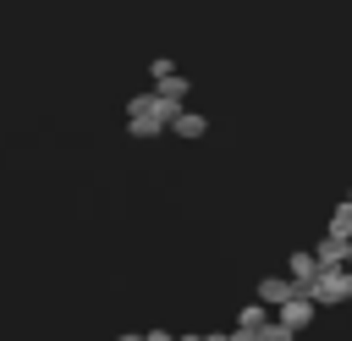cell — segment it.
I'll return each instance as SVG.
<instances>
[{"mask_svg": "<svg viewBox=\"0 0 352 341\" xmlns=\"http://www.w3.org/2000/svg\"><path fill=\"white\" fill-rule=\"evenodd\" d=\"M182 104H170V99H160V94H138L132 104H126V132L138 138V143H148V138H160V132H170V116H176Z\"/></svg>", "mask_w": 352, "mask_h": 341, "instance_id": "cell-1", "label": "cell"}, {"mask_svg": "<svg viewBox=\"0 0 352 341\" xmlns=\"http://www.w3.org/2000/svg\"><path fill=\"white\" fill-rule=\"evenodd\" d=\"M308 297H314L319 308H341V302H352V270H346V264L319 270V275L308 280Z\"/></svg>", "mask_w": 352, "mask_h": 341, "instance_id": "cell-2", "label": "cell"}, {"mask_svg": "<svg viewBox=\"0 0 352 341\" xmlns=\"http://www.w3.org/2000/svg\"><path fill=\"white\" fill-rule=\"evenodd\" d=\"M314 314H319V302H314L308 292H292V297H286L270 319H275V324H286V330L297 336V330H308V324H314Z\"/></svg>", "mask_w": 352, "mask_h": 341, "instance_id": "cell-3", "label": "cell"}, {"mask_svg": "<svg viewBox=\"0 0 352 341\" xmlns=\"http://www.w3.org/2000/svg\"><path fill=\"white\" fill-rule=\"evenodd\" d=\"M314 258H319V270H336V264H346V236L324 231V236H319V248H314Z\"/></svg>", "mask_w": 352, "mask_h": 341, "instance_id": "cell-4", "label": "cell"}, {"mask_svg": "<svg viewBox=\"0 0 352 341\" xmlns=\"http://www.w3.org/2000/svg\"><path fill=\"white\" fill-rule=\"evenodd\" d=\"M314 275H319V258H314V253H292V258H286V280H292L297 292H308Z\"/></svg>", "mask_w": 352, "mask_h": 341, "instance_id": "cell-5", "label": "cell"}, {"mask_svg": "<svg viewBox=\"0 0 352 341\" xmlns=\"http://www.w3.org/2000/svg\"><path fill=\"white\" fill-rule=\"evenodd\" d=\"M170 132H176V138H187V143H198V138L209 132V121H204L198 110H176V116H170Z\"/></svg>", "mask_w": 352, "mask_h": 341, "instance_id": "cell-6", "label": "cell"}, {"mask_svg": "<svg viewBox=\"0 0 352 341\" xmlns=\"http://www.w3.org/2000/svg\"><path fill=\"white\" fill-rule=\"evenodd\" d=\"M292 292H297V286H292L286 275H264V280H258V302H264V308H280Z\"/></svg>", "mask_w": 352, "mask_h": 341, "instance_id": "cell-7", "label": "cell"}, {"mask_svg": "<svg viewBox=\"0 0 352 341\" xmlns=\"http://www.w3.org/2000/svg\"><path fill=\"white\" fill-rule=\"evenodd\" d=\"M154 94H160V99H170V104H182L192 88H187V77H182V72H165V77H154Z\"/></svg>", "mask_w": 352, "mask_h": 341, "instance_id": "cell-8", "label": "cell"}, {"mask_svg": "<svg viewBox=\"0 0 352 341\" xmlns=\"http://www.w3.org/2000/svg\"><path fill=\"white\" fill-rule=\"evenodd\" d=\"M330 231H336V236H346V242H352V198H341V204H336V209H330Z\"/></svg>", "mask_w": 352, "mask_h": 341, "instance_id": "cell-9", "label": "cell"}, {"mask_svg": "<svg viewBox=\"0 0 352 341\" xmlns=\"http://www.w3.org/2000/svg\"><path fill=\"white\" fill-rule=\"evenodd\" d=\"M258 324H270V308H264V302H248V308L236 314V330H258Z\"/></svg>", "mask_w": 352, "mask_h": 341, "instance_id": "cell-10", "label": "cell"}, {"mask_svg": "<svg viewBox=\"0 0 352 341\" xmlns=\"http://www.w3.org/2000/svg\"><path fill=\"white\" fill-rule=\"evenodd\" d=\"M143 341H176V336H170V330H148Z\"/></svg>", "mask_w": 352, "mask_h": 341, "instance_id": "cell-11", "label": "cell"}, {"mask_svg": "<svg viewBox=\"0 0 352 341\" xmlns=\"http://www.w3.org/2000/svg\"><path fill=\"white\" fill-rule=\"evenodd\" d=\"M198 341H231V330H209V336H198Z\"/></svg>", "mask_w": 352, "mask_h": 341, "instance_id": "cell-12", "label": "cell"}, {"mask_svg": "<svg viewBox=\"0 0 352 341\" xmlns=\"http://www.w3.org/2000/svg\"><path fill=\"white\" fill-rule=\"evenodd\" d=\"M116 341H143V336H116Z\"/></svg>", "mask_w": 352, "mask_h": 341, "instance_id": "cell-13", "label": "cell"}, {"mask_svg": "<svg viewBox=\"0 0 352 341\" xmlns=\"http://www.w3.org/2000/svg\"><path fill=\"white\" fill-rule=\"evenodd\" d=\"M346 264H352V242H346Z\"/></svg>", "mask_w": 352, "mask_h": 341, "instance_id": "cell-14", "label": "cell"}]
</instances>
